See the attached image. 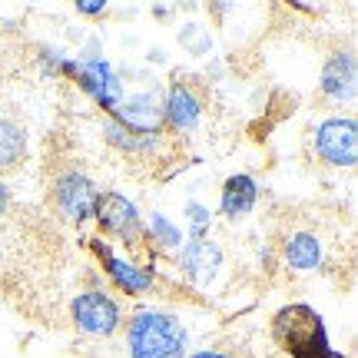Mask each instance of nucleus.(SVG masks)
Wrapping results in <instances>:
<instances>
[{"label":"nucleus","mask_w":358,"mask_h":358,"mask_svg":"<svg viewBox=\"0 0 358 358\" xmlns=\"http://www.w3.org/2000/svg\"><path fill=\"white\" fill-rule=\"evenodd\" d=\"M186 348V332L163 312H140L129 322V355L133 358H179Z\"/></svg>","instance_id":"nucleus-1"},{"label":"nucleus","mask_w":358,"mask_h":358,"mask_svg":"<svg viewBox=\"0 0 358 358\" xmlns=\"http://www.w3.org/2000/svg\"><path fill=\"white\" fill-rule=\"evenodd\" d=\"M302 319L306 322H295L292 308L289 312H282L279 322H275V329H279V335L285 338V345L292 348V352H299V355H325V338H322V325H319V315H312V312H302Z\"/></svg>","instance_id":"nucleus-2"},{"label":"nucleus","mask_w":358,"mask_h":358,"mask_svg":"<svg viewBox=\"0 0 358 358\" xmlns=\"http://www.w3.org/2000/svg\"><path fill=\"white\" fill-rule=\"evenodd\" d=\"M319 156L332 166H352L355 163V123L352 120H329L315 133Z\"/></svg>","instance_id":"nucleus-3"},{"label":"nucleus","mask_w":358,"mask_h":358,"mask_svg":"<svg viewBox=\"0 0 358 358\" xmlns=\"http://www.w3.org/2000/svg\"><path fill=\"white\" fill-rule=\"evenodd\" d=\"M73 319H77V325L90 335H110L116 329V322H120V312H116V302L110 295L87 292V295H77Z\"/></svg>","instance_id":"nucleus-4"},{"label":"nucleus","mask_w":358,"mask_h":358,"mask_svg":"<svg viewBox=\"0 0 358 358\" xmlns=\"http://www.w3.org/2000/svg\"><path fill=\"white\" fill-rule=\"evenodd\" d=\"M53 196H57L60 209H64L70 219H83L90 213V206H93V186H90L83 176H77V173H70V176L60 179Z\"/></svg>","instance_id":"nucleus-5"},{"label":"nucleus","mask_w":358,"mask_h":358,"mask_svg":"<svg viewBox=\"0 0 358 358\" xmlns=\"http://www.w3.org/2000/svg\"><path fill=\"white\" fill-rule=\"evenodd\" d=\"M100 219L110 226V229H116L123 239H140V222H136V209L127 203V199H120V196H103L100 199Z\"/></svg>","instance_id":"nucleus-6"},{"label":"nucleus","mask_w":358,"mask_h":358,"mask_svg":"<svg viewBox=\"0 0 358 358\" xmlns=\"http://www.w3.org/2000/svg\"><path fill=\"white\" fill-rule=\"evenodd\" d=\"M27 156V129L13 116H0V173L17 169Z\"/></svg>","instance_id":"nucleus-7"},{"label":"nucleus","mask_w":358,"mask_h":358,"mask_svg":"<svg viewBox=\"0 0 358 358\" xmlns=\"http://www.w3.org/2000/svg\"><path fill=\"white\" fill-rule=\"evenodd\" d=\"M252 203H256V182L249 176H236L226 182V189H222V213L226 216H245Z\"/></svg>","instance_id":"nucleus-8"},{"label":"nucleus","mask_w":358,"mask_h":358,"mask_svg":"<svg viewBox=\"0 0 358 358\" xmlns=\"http://www.w3.org/2000/svg\"><path fill=\"white\" fill-rule=\"evenodd\" d=\"M285 259H289L295 268H315L322 259V249L312 236H292L289 245H285Z\"/></svg>","instance_id":"nucleus-9"},{"label":"nucleus","mask_w":358,"mask_h":358,"mask_svg":"<svg viewBox=\"0 0 358 358\" xmlns=\"http://www.w3.org/2000/svg\"><path fill=\"white\" fill-rule=\"evenodd\" d=\"M196 113H199V106H196V100L189 96V90H182V87L173 90V100H169L173 123H176V127H192V123H196Z\"/></svg>","instance_id":"nucleus-10"},{"label":"nucleus","mask_w":358,"mask_h":358,"mask_svg":"<svg viewBox=\"0 0 358 358\" xmlns=\"http://www.w3.org/2000/svg\"><path fill=\"white\" fill-rule=\"evenodd\" d=\"M192 358H252L245 348H206V352H196Z\"/></svg>","instance_id":"nucleus-11"},{"label":"nucleus","mask_w":358,"mask_h":358,"mask_svg":"<svg viewBox=\"0 0 358 358\" xmlns=\"http://www.w3.org/2000/svg\"><path fill=\"white\" fill-rule=\"evenodd\" d=\"M3 206H7V189H3V182H0V213H3Z\"/></svg>","instance_id":"nucleus-12"}]
</instances>
